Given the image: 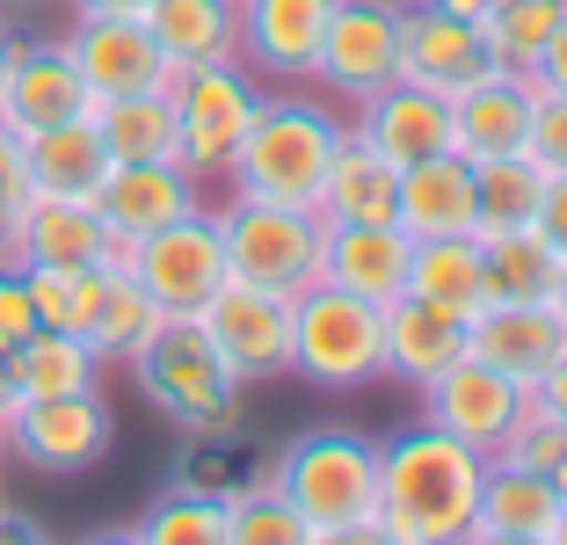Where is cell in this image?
Returning <instances> with one entry per match:
<instances>
[{
    "label": "cell",
    "instance_id": "1",
    "mask_svg": "<svg viewBox=\"0 0 567 545\" xmlns=\"http://www.w3.org/2000/svg\"><path fill=\"white\" fill-rule=\"evenodd\" d=\"M481 480L487 451L458 444L422 414L415 430L379 444V516L371 524L393 545H466V531L481 524Z\"/></svg>",
    "mask_w": 567,
    "mask_h": 545
},
{
    "label": "cell",
    "instance_id": "2",
    "mask_svg": "<svg viewBox=\"0 0 567 545\" xmlns=\"http://www.w3.org/2000/svg\"><path fill=\"white\" fill-rule=\"evenodd\" d=\"M334 146H342V124H334L320 102H269L262 95L248 138H240L234 161H226L234 197H262V204H291V212H320V189H328Z\"/></svg>",
    "mask_w": 567,
    "mask_h": 545
},
{
    "label": "cell",
    "instance_id": "3",
    "mask_svg": "<svg viewBox=\"0 0 567 545\" xmlns=\"http://www.w3.org/2000/svg\"><path fill=\"white\" fill-rule=\"evenodd\" d=\"M291 371L320 393H364L385 379V306L328 277L291 291Z\"/></svg>",
    "mask_w": 567,
    "mask_h": 545
},
{
    "label": "cell",
    "instance_id": "4",
    "mask_svg": "<svg viewBox=\"0 0 567 545\" xmlns=\"http://www.w3.org/2000/svg\"><path fill=\"white\" fill-rule=\"evenodd\" d=\"M132 371L175 430H189V436H234L240 430V393L248 385L218 363V349L204 342L197 320H161L132 349Z\"/></svg>",
    "mask_w": 567,
    "mask_h": 545
},
{
    "label": "cell",
    "instance_id": "5",
    "mask_svg": "<svg viewBox=\"0 0 567 545\" xmlns=\"http://www.w3.org/2000/svg\"><path fill=\"white\" fill-rule=\"evenodd\" d=\"M269 487L313 531L364 524V516H379V444L357 430H306L277 451Z\"/></svg>",
    "mask_w": 567,
    "mask_h": 545
},
{
    "label": "cell",
    "instance_id": "6",
    "mask_svg": "<svg viewBox=\"0 0 567 545\" xmlns=\"http://www.w3.org/2000/svg\"><path fill=\"white\" fill-rule=\"evenodd\" d=\"M218 218V248H226V277L262 284V291H306L320 277V212H291V204H262V197H234Z\"/></svg>",
    "mask_w": 567,
    "mask_h": 545
},
{
    "label": "cell",
    "instance_id": "7",
    "mask_svg": "<svg viewBox=\"0 0 567 545\" xmlns=\"http://www.w3.org/2000/svg\"><path fill=\"white\" fill-rule=\"evenodd\" d=\"M167 102H175V161L204 182V175H226L234 146L248 138L255 110H262V88L240 59H212V66L175 73Z\"/></svg>",
    "mask_w": 567,
    "mask_h": 545
},
{
    "label": "cell",
    "instance_id": "8",
    "mask_svg": "<svg viewBox=\"0 0 567 545\" xmlns=\"http://www.w3.org/2000/svg\"><path fill=\"white\" fill-rule=\"evenodd\" d=\"M124 277L138 284V291L161 306V320H197L204 298L226 284V248H218V218L204 212H183L167 218L161 233H146V240H132V255H124Z\"/></svg>",
    "mask_w": 567,
    "mask_h": 545
},
{
    "label": "cell",
    "instance_id": "9",
    "mask_svg": "<svg viewBox=\"0 0 567 545\" xmlns=\"http://www.w3.org/2000/svg\"><path fill=\"white\" fill-rule=\"evenodd\" d=\"M197 328H204V342L218 349V363H226L240 385H262V379H284V371H291V298L284 291L226 277L212 298H204Z\"/></svg>",
    "mask_w": 567,
    "mask_h": 545
},
{
    "label": "cell",
    "instance_id": "10",
    "mask_svg": "<svg viewBox=\"0 0 567 545\" xmlns=\"http://www.w3.org/2000/svg\"><path fill=\"white\" fill-rule=\"evenodd\" d=\"M313 81L350 102L401 81V0H334Z\"/></svg>",
    "mask_w": 567,
    "mask_h": 545
},
{
    "label": "cell",
    "instance_id": "11",
    "mask_svg": "<svg viewBox=\"0 0 567 545\" xmlns=\"http://www.w3.org/2000/svg\"><path fill=\"white\" fill-rule=\"evenodd\" d=\"M110 436H117V422H110L102 393H51L8 414V451L37 473H87L110 451Z\"/></svg>",
    "mask_w": 567,
    "mask_h": 545
},
{
    "label": "cell",
    "instance_id": "12",
    "mask_svg": "<svg viewBox=\"0 0 567 545\" xmlns=\"http://www.w3.org/2000/svg\"><path fill=\"white\" fill-rule=\"evenodd\" d=\"M524 385L517 379H502L495 363H481L466 349L458 363H444L430 385H422V408H430V422L436 430H451L458 444H473V451H487L495 459L502 451V436L517 430V414H524Z\"/></svg>",
    "mask_w": 567,
    "mask_h": 545
},
{
    "label": "cell",
    "instance_id": "13",
    "mask_svg": "<svg viewBox=\"0 0 567 545\" xmlns=\"http://www.w3.org/2000/svg\"><path fill=\"white\" fill-rule=\"evenodd\" d=\"M66 59L73 73L87 81L95 102H117V95H153V88L175 81L167 51L153 44V30L138 16H81L66 37Z\"/></svg>",
    "mask_w": 567,
    "mask_h": 545
},
{
    "label": "cell",
    "instance_id": "14",
    "mask_svg": "<svg viewBox=\"0 0 567 545\" xmlns=\"http://www.w3.org/2000/svg\"><path fill=\"white\" fill-rule=\"evenodd\" d=\"M487 73H495V51H487L481 22L444 16L430 0H401V81L430 88V95H466Z\"/></svg>",
    "mask_w": 567,
    "mask_h": 545
},
{
    "label": "cell",
    "instance_id": "15",
    "mask_svg": "<svg viewBox=\"0 0 567 545\" xmlns=\"http://www.w3.org/2000/svg\"><path fill=\"white\" fill-rule=\"evenodd\" d=\"M328 16H334V0H234L240 66L277 73V81H313Z\"/></svg>",
    "mask_w": 567,
    "mask_h": 545
},
{
    "label": "cell",
    "instance_id": "16",
    "mask_svg": "<svg viewBox=\"0 0 567 545\" xmlns=\"http://www.w3.org/2000/svg\"><path fill=\"white\" fill-rule=\"evenodd\" d=\"M95 110L87 81L73 73L66 44H16L8 59V81H0V124L16 138H37L51 124H73V116Z\"/></svg>",
    "mask_w": 567,
    "mask_h": 545
},
{
    "label": "cell",
    "instance_id": "17",
    "mask_svg": "<svg viewBox=\"0 0 567 545\" xmlns=\"http://www.w3.org/2000/svg\"><path fill=\"white\" fill-rule=\"evenodd\" d=\"M466 349L532 393L553 363L567 357V320L553 313V298H546V306H481L473 328H466Z\"/></svg>",
    "mask_w": 567,
    "mask_h": 545
},
{
    "label": "cell",
    "instance_id": "18",
    "mask_svg": "<svg viewBox=\"0 0 567 545\" xmlns=\"http://www.w3.org/2000/svg\"><path fill=\"white\" fill-rule=\"evenodd\" d=\"M197 204H204L197 175H189L183 161H117L110 182L95 189V212L117 240H146V233H161L167 218L197 212Z\"/></svg>",
    "mask_w": 567,
    "mask_h": 545
},
{
    "label": "cell",
    "instance_id": "19",
    "mask_svg": "<svg viewBox=\"0 0 567 545\" xmlns=\"http://www.w3.org/2000/svg\"><path fill=\"white\" fill-rule=\"evenodd\" d=\"M357 138L393 167L451 153V95H430V88H415V81H393V88H379V95H364Z\"/></svg>",
    "mask_w": 567,
    "mask_h": 545
},
{
    "label": "cell",
    "instance_id": "20",
    "mask_svg": "<svg viewBox=\"0 0 567 545\" xmlns=\"http://www.w3.org/2000/svg\"><path fill=\"white\" fill-rule=\"evenodd\" d=\"M393 226H401L408 240H444V233H473V226H481V197H473V161H466V153L408 161L401 167Z\"/></svg>",
    "mask_w": 567,
    "mask_h": 545
},
{
    "label": "cell",
    "instance_id": "21",
    "mask_svg": "<svg viewBox=\"0 0 567 545\" xmlns=\"http://www.w3.org/2000/svg\"><path fill=\"white\" fill-rule=\"evenodd\" d=\"M408 263H415V240L393 218L385 226H328L320 233V277L371 298V306H393L408 291Z\"/></svg>",
    "mask_w": 567,
    "mask_h": 545
},
{
    "label": "cell",
    "instance_id": "22",
    "mask_svg": "<svg viewBox=\"0 0 567 545\" xmlns=\"http://www.w3.org/2000/svg\"><path fill=\"white\" fill-rule=\"evenodd\" d=\"M532 132V81L524 73H487L466 95H451V153L466 161H495V153H524Z\"/></svg>",
    "mask_w": 567,
    "mask_h": 545
},
{
    "label": "cell",
    "instance_id": "23",
    "mask_svg": "<svg viewBox=\"0 0 567 545\" xmlns=\"http://www.w3.org/2000/svg\"><path fill=\"white\" fill-rule=\"evenodd\" d=\"M117 233L102 226L95 204H66V197H30L16 212L8 233V263H102L110 269Z\"/></svg>",
    "mask_w": 567,
    "mask_h": 545
},
{
    "label": "cell",
    "instance_id": "24",
    "mask_svg": "<svg viewBox=\"0 0 567 545\" xmlns=\"http://www.w3.org/2000/svg\"><path fill=\"white\" fill-rule=\"evenodd\" d=\"M110 153L95 138V116H73V124H51V132L22 138V175H30V197H66V204H95V189L110 182Z\"/></svg>",
    "mask_w": 567,
    "mask_h": 545
},
{
    "label": "cell",
    "instance_id": "25",
    "mask_svg": "<svg viewBox=\"0 0 567 545\" xmlns=\"http://www.w3.org/2000/svg\"><path fill=\"white\" fill-rule=\"evenodd\" d=\"M466 328L473 320H458V313H444V306H430V298L401 291L393 306H385V371L408 379V385H430L444 363L466 357Z\"/></svg>",
    "mask_w": 567,
    "mask_h": 545
},
{
    "label": "cell",
    "instance_id": "26",
    "mask_svg": "<svg viewBox=\"0 0 567 545\" xmlns=\"http://www.w3.org/2000/svg\"><path fill=\"white\" fill-rule=\"evenodd\" d=\"M393 204H401V167L379 161L357 132H342L328 161V189H320V218L328 226H385Z\"/></svg>",
    "mask_w": 567,
    "mask_h": 545
},
{
    "label": "cell",
    "instance_id": "27",
    "mask_svg": "<svg viewBox=\"0 0 567 545\" xmlns=\"http://www.w3.org/2000/svg\"><path fill=\"white\" fill-rule=\"evenodd\" d=\"M138 22L153 30V44L167 51V66H212V59H240L234 0H146Z\"/></svg>",
    "mask_w": 567,
    "mask_h": 545
},
{
    "label": "cell",
    "instance_id": "28",
    "mask_svg": "<svg viewBox=\"0 0 567 545\" xmlns=\"http://www.w3.org/2000/svg\"><path fill=\"white\" fill-rule=\"evenodd\" d=\"M481 240V291L487 306H546L560 284V255L538 240L532 226L517 233H473Z\"/></svg>",
    "mask_w": 567,
    "mask_h": 545
},
{
    "label": "cell",
    "instance_id": "29",
    "mask_svg": "<svg viewBox=\"0 0 567 545\" xmlns=\"http://www.w3.org/2000/svg\"><path fill=\"white\" fill-rule=\"evenodd\" d=\"M408 298H430V306H444V313L473 320L487 306V291H481V240H473V233L415 240V263H408Z\"/></svg>",
    "mask_w": 567,
    "mask_h": 545
},
{
    "label": "cell",
    "instance_id": "30",
    "mask_svg": "<svg viewBox=\"0 0 567 545\" xmlns=\"http://www.w3.org/2000/svg\"><path fill=\"white\" fill-rule=\"evenodd\" d=\"M16 269H22V291L37 306V328H59V335L95 328V306L110 291V269L102 263H16Z\"/></svg>",
    "mask_w": 567,
    "mask_h": 545
},
{
    "label": "cell",
    "instance_id": "31",
    "mask_svg": "<svg viewBox=\"0 0 567 545\" xmlns=\"http://www.w3.org/2000/svg\"><path fill=\"white\" fill-rule=\"evenodd\" d=\"M481 524L487 531H524V538H553V524H560L553 473H532V465H509V459H487Z\"/></svg>",
    "mask_w": 567,
    "mask_h": 545
},
{
    "label": "cell",
    "instance_id": "32",
    "mask_svg": "<svg viewBox=\"0 0 567 545\" xmlns=\"http://www.w3.org/2000/svg\"><path fill=\"white\" fill-rule=\"evenodd\" d=\"M87 116H95V138L110 161H175V102H167V88L95 102Z\"/></svg>",
    "mask_w": 567,
    "mask_h": 545
},
{
    "label": "cell",
    "instance_id": "33",
    "mask_svg": "<svg viewBox=\"0 0 567 545\" xmlns=\"http://www.w3.org/2000/svg\"><path fill=\"white\" fill-rule=\"evenodd\" d=\"M95 371H102V357L87 349V335L37 328L30 342L16 349V385H22V400H51V393H95Z\"/></svg>",
    "mask_w": 567,
    "mask_h": 545
},
{
    "label": "cell",
    "instance_id": "34",
    "mask_svg": "<svg viewBox=\"0 0 567 545\" xmlns=\"http://www.w3.org/2000/svg\"><path fill=\"white\" fill-rule=\"evenodd\" d=\"M538 189H546V167L532 153H495V161H473V197H481V226L473 233H517L538 218Z\"/></svg>",
    "mask_w": 567,
    "mask_h": 545
},
{
    "label": "cell",
    "instance_id": "35",
    "mask_svg": "<svg viewBox=\"0 0 567 545\" xmlns=\"http://www.w3.org/2000/svg\"><path fill=\"white\" fill-rule=\"evenodd\" d=\"M560 16H567V0H487L481 37H487V51H495V66L532 73V59L546 51V37H553Z\"/></svg>",
    "mask_w": 567,
    "mask_h": 545
},
{
    "label": "cell",
    "instance_id": "36",
    "mask_svg": "<svg viewBox=\"0 0 567 545\" xmlns=\"http://www.w3.org/2000/svg\"><path fill=\"white\" fill-rule=\"evenodd\" d=\"M226 545H313V524H306L262 473V480H248L240 495H226Z\"/></svg>",
    "mask_w": 567,
    "mask_h": 545
},
{
    "label": "cell",
    "instance_id": "37",
    "mask_svg": "<svg viewBox=\"0 0 567 545\" xmlns=\"http://www.w3.org/2000/svg\"><path fill=\"white\" fill-rule=\"evenodd\" d=\"M161 328V306H153L146 291H138L124 269H110V291H102V306H95V328H87V349H95L102 363L110 357H124L132 363V349L146 342V335Z\"/></svg>",
    "mask_w": 567,
    "mask_h": 545
},
{
    "label": "cell",
    "instance_id": "38",
    "mask_svg": "<svg viewBox=\"0 0 567 545\" xmlns=\"http://www.w3.org/2000/svg\"><path fill=\"white\" fill-rule=\"evenodd\" d=\"M138 538H146V545H226V502L175 480V487L146 510Z\"/></svg>",
    "mask_w": 567,
    "mask_h": 545
},
{
    "label": "cell",
    "instance_id": "39",
    "mask_svg": "<svg viewBox=\"0 0 567 545\" xmlns=\"http://www.w3.org/2000/svg\"><path fill=\"white\" fill-rule=\"evenodd\" d=\"M495 459H509V465H532V473H553V465L567 459V430L553 422L546 408H538V393L524 400V414H517V430L502 436V451Z\"/></svg>",
    "mask_w": 567,
    "mask_h": 545
},
{
    "label": "cell",
    "instance_id": "40",
    "mask_svg": "<svg viewBox=\"0 0 567 545\" xmlns=\"http://www.w3.org/2000/svg\"><path fill=\"white\" fill-rule=\"evenodd\" d=\"M524 153H532L546 175H567V95L560 88L532 81V132H524Z\"/></svg>",
    "mask_w": 567,
    "mask_h": 545
},
{
    "label": "cell",
    "instance_id": "41",
    "mask_svg": "<svg viewBox=\"0 0 567 545\" xmlns=\"http://www.w3.org/2000/svg\"><path fill=\"white\" fill-rule=\"evenodd\" d=\"M248 480H262V473H240V459H234V444H218V436H197V451H189V465H183V487H204V495H240Z\"/></svg>",
    "mask_w": 567,
    "mask_h": 545
},
{
    "label": "cell",
    "instance_id": "42",
    "mask_svg": "<svg viewBox=\"0 0 567 545\" xmlns=\"http://www.w3.org/2000/svg\"><path fill=\"white\" fill-rule=\"evenodd\" d=\"M30 204V175H22V138L0 124V263H8V233H16V212Z\"/></svg>",
    "mask_w": 567,
    "mask_h": 545
},
{
    "label": "cell",
    "instance_id": "43",
    "mask_svg": "<svg viewBox=\"0 0 567 545\" xmlns=\"http://www.w3.org/2000/svg\"><path fill=\"white\" fill-rule=\"evenodd\" d=\"M30 335H37V306L22 291V269L0 263V349H22Z\"/></svg>",
    "mask_w": 567,
    "mask_h": 545
},
{
    "label": "cell",
    "instance_id": "44",
    "mask_svg": "<svg viewBox=\"0 0 567 545\" xmlns=\"http://www.w3.org/2000/svg\"><path fill=\"white\" fill-rule=\"evenodd\" d=\"M532 233H538V240H546V248L567 263V175H546V189H538V218H532Z\"/></svg>",
    "mask_w": 567,
    "mask_h": 545
},
{
    "label": "cell",
    "instance_id": "45",
    "mask_svg": "<svg viewBox=\"0 0 567 545\" xmlns=\"http://www.w3.org/2000/svg\"><path fill=\"white\" fill-rule=\"evenodd\" d=\"M524 81H538V88H560V95H567V16L553 22L546 51H538V59H532V73H524Z\"/></svg>",
    "mask_w": 567,
    "mask_h": 545
},
{
    "label": "cell",
    "instance_id": "46",
    "mask_svg": "<svg viewBox=\"0 0 567 545\" xmlns=\"http://www.w3.org/2000/svg\"><path fill=\"white\" fill-rule=\"evenodd\" d=\"M532 393H538V408H546V414H553V422H560V430H567V357H560V363H553V371H546V379H538V385H532Z\"/></svg>",
    "mask_w": 567,
    "mask_h": 545
},
{
    "label": "cell",
    "instance_id": "47",
    "mask_svg": "<svg viewBox=\"0 0 567 545\" xmlns=\"http://www.w3.org/2000/svg\"><path fill=\"white\" fill-rule=\"evenodd\" d=\"M313 545H393V538H385V531L364 516V524H328V531H313Z\"/></svg>",
    "mask_w": 567,
    "mask_h": 545
},
{
    "label": "cell",
    "instance_id": "48",
    "mask_svg": "<svg viewBox=\"0 0 567 545\" xmlns=\"http://www.w3.org/2000/svg\"><path fill=\"white\" fill-rule=\"evenodd\" d=\"M22 408V385H16V349H0V430H8V414Z\"/></svg>",
    "mask_w": 567,
    "mask_h": 545
},
{
    "label": "cell",
    "instance_id": "49",
    "mask_svg": "<svg viewBox=\"0 0 567 545\" xmlns=\"http://www.w3.org/2000/svg\"><path fill=\"white\" fill-rule=\"evenodd\" d=\"M466 545H553V538H524V531H487V524H473Z\"/></svg>",
    "mask_w": 567,
    "mask_h": 545
},
{
    "label": "cell",
    "instance_id": "50",
    "mask_svg": "<svg viewBox=\"0 0 567 545\" xmlns=\"http://www.w3.org/2000/svg\"><path fill=\"white\" fill-rule=\"evenodd\" d=\"M73 8H81V16H138L146 0H73Z\"/></svg>",
    "mask_w": 567,
    "mask_h": 545
},
{
    "label": "cell",
    "instance_id": "51",
    "mask_svg": "<svg viewBox=\"0 0 567 545\" xmlns=\"http://www.w3.org/2000/svg\"><path fill=\"white\" fill-rule=\"evenodd\" d=\"M0 545H44V538H37V531H30V524H22V516H16V510H8V516H0Z\"/></svg>",
    "mask_w": 567,
    "mask_h": 545
},
{
    "label": "cell",
    "instance_id": "52",
    "mask_svg": "<svg viewBox=\"0 0 567 545\" xmlns=\"http://www.w3.org/2000/svg\"><path fill=\"white\" fill-rule=\"evenodd\" d=\"M430 8H444V16H466V22L487 16V0H430Z\"/></svg>",
    "mask_w": 567,
    "mask_h": 545
},
{
    "label": "cell",
    "instance_id": "53",
    "mask_svg": "<svg viewBox=\"0 0 567 545\" xmlns=\"http://www.w3.org/2000/svg\"><path fill=\"white\" fill-rule=\"evenodd\" d=\"M81 545H146V538H138V524H132V531H95V538H81Z\"/></svg>",
    "mask_w": 567,
    "mask_h": 545
},
{
    "label": "cell",
    "instance_id": "54",
    "mask_svg": "<svg viewBox=\"0 0 567 545\" xmlns=\"http://www.w3.org/2000/svg\"><path fill=\"white\" fill-rule=\"evenodd\" d=\"M553 495H560V516H567V459L553 465Z\"/></svg>",
    "mask_w": 567,
    "mask_h": 545
},
{
    "label": "cell",
    "instance_id": "55",
    "mask_svg": "<svg viewBox=\"0 0 567 545\" xmlns=\"http://www.w3.org/2000/svg\"><path fill=\"white\" fill-rule=\"evenodd\" d=\"M553 313L567 320V263H560V284H553Z\"/></svg>",
    "mask_w": 567,
    "mask_h": 545
},
{
    "label": "cell",
    "instance_id": "56",
    "mask_svg": "<svg viewBox=\"0 0 567 545\" xmlns=\"http://www.w3.org/2000/svg\"><path fill=\"white\" fill-rule=\"evenodd\" d=\"M8 59H16V37L0 30V81H8Z\"/></svg>",
    "mask_w": 567,
    "mask_h": 545
},
{
    "label": "cell",
    "instance_id": "57",
    "mask_svg": "<svg viewBox=\"0 0 567 545\" xmlns=\"http://www.w3.org/2000/svg\"><path fill=\"white\" fill-rule=\"evenodd\" d=\"M553 545H567V516H560V524H553Z\"/></svg>",
    "mask_w": 567,
    "mask_h": 545
},
{
    "label": "cell",
    "instance_id": "58",
    "mask_svg": "<svg viewBox=\"0 0 567 545\" xmlns=\"http://www.w3.org/2000/svg\"><path fill=\"white\" fill-rule=\"evenodd\" d=\"M0 459H8V430H0Z\"/></svg>",
    "mask_w": 567,
    "mask_h": 545
}]
</instances>
